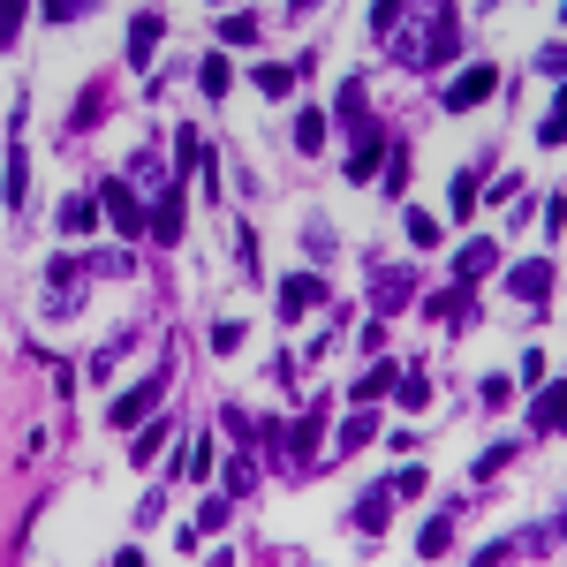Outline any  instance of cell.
Masks as SVG:
<instances>
[{"mask_svg": "<svg viewBox=\"0 0 567 567\" xmlns=\"http://www.w3.org/2000/svg\"><path fill=\"white\" fill-rule=\"evenodd\" d=\"M318 303H326V280L318 273H288L280 280V318H288V326L303 318V310H318Z\"/></svg>", "mask_w": 567, "mask_h": 567, "instance_id": "cell-4", "label": "cell"}, {"mask_svg": "<svg viewBox=\"0 0 567 567\" xmlns=\"http://www.w3.org/2000/svg\"><path fill=\"white\" fill-rule=\"evenodd\" d=\"M250 484H258V469H250V454H235V462H227V492L250 499Z\"/></svg>", "mask_w": 567, "mask_h": 567, "instance_id": "cell-23", "label": "cell"}, {"mask_svg": "<svg viewBox=\"0 0 567 567\" xmlns=\"http://www.w3.org/2000/svg\"><path fill=\"white\" fill-rule=\"evenodd\" d=\"M431 318H469V310H477V303H469V288H447V295H431Z\"/></svg>", "mask_w": 567, "mask_h": 567, "instance_id": "cell-20", "label": "cell"}, {"mask_svg": "<svg viewBox=\"0 0 567 567\" xmlns=\"http://www.w3.org/2000/svg\"><path fill=\"white\" fill-rule=\"evenodd\" d=\"M515 295H522V303L552 295V265H545V258H537V265H515Z\"/></svg>", "mask_w": 567, "mask_h": 567, "instance_id": "cell-12", "label": "cell"}, {"mask_svg": "<svg viewBox=\"0 0 567 567\" xmlns=\"http://www.w3.org/2000/svg\"><path fill=\"white\" fill-rule=\"evenodd\" d=\"M220 46H258V16H220Z\"/></svg>", "mask_w": 567, "mask_h": 567, "instance_id": "cell-19", "label": "cell"}, {"mask_svg": "<svg viewBox=\"0 0 567 567\" xmlns=\"http://www.w3.org/2000/svg\"><path fill=\"white\" fill-rule=\"evenodd\" d=\"M258 91H265V99H288V91H295V69H258Z\"/></svg>", "mask_w": 567, "mask_h": 567, "instance_id": "cell-25", "label": "cell"}, {"mask_svg": "<svg viewBox=\"0 0 567 567\" xmlns=\"http://www.w3.org/2000/svg\"><path fill=\"white\" fill-rule=\"evenodd\" d=\"M348 144H356V152H348V182H371V174L386 167V144H394V137H378L371 121H363V129H356Z\"/></svg>", "mask_w": 567, "mask_h": 567, "instance_id": "cell-5", "label": "cell"}, {"mask_svg": "<svg viewBox=\"0 0 567 567\" xmlns=\"http://www.w3.org/2000/svg\"><path fill=\"white\" fill-rule=\"evenodd\" d=\"M560 424V386H545V394L530 401V431H552Z\"/></svg>", "mask_w": 567, "mask_h": 567, "instance_id": "cell-21", "label": "cell"}, {"mask_svg": "<svg viewBox=\"0 0 567 567\" xmlns=\"http://www.w3.org/2000/svg\"><path fill=\"white\" fill-rule=\"evenodd\" d=\"M84 227H99V197H69L61 205V235H84Z\"/></svg>", "mask_w": 567, "mask_h": 567, "instance_id": "cell-15", "label": "cell"}, {"mask_svg": "<svg viewBox=\"0 0 567 567\" xmlns=\"http://www.w3.org/2000/svg\"><path fill=\"white\" fill-rule=\"evenodd\" d=\"M159 31H167V16H137V31H129V61H152V46H159Z\"/></svg>", "mask_w": 567, "mask_h": 567, "instance_id": "cell-11", "label": "cell"}, {"mask_svg": "<svg viewBox=\"0 0 567 567\" xmlns=\"http://www.w3.org/2000/svg\"><path fill=\"white\" fill-rule=\"evenodd\" d=\"M220 424L235 431V439H258V416H250V409H220Z\"/></svg>", "mask_w": 567, "mask_h": 567, "instance_id": "cell-27", "label": "cell"}, {"mask_svg": "<svg viewBox=\"0 0 567 567\" xmlns=\"http://www.w3.org/2000/svg\"><path fill=\"white\" fill-rule=\"evenodd\" d=\"M197 84H205V91H212V99H220V91H227V53H212L205 69H197Z\"/></svg>", "mask_w": 567, "mask_h": 567, "instance_id": "cell-26", "label": "cell"}, {"mask_svg": "<svg viewBox=\"0 0 567 567\" xmlns=\"http://www.w3.org/2000/svg\"><path fill=\"white\" fill-rule=\"evenodd\" d=\"M492 91H499V69H492V61H469V69L447 84V106H454V114H469V106H484Z\"/></svg>", "mask_w": 567, "mask_h": 567, "instance_id": "cell-3", "label": "cell"}, {"mask_svg": "<svg viewBox=\"0 0 567 567\" xmlns=\"http://www.w3.org/2000/svg\"><path fill=\"white\" fill-rule=\"evenodd\" d=\"M205 167V137H197V129H182V137H174V182H182V174H197Z\"/></svg>", "mask_w": 567, "mask_h": 567, "instance_id": "cell-14", "label": "cell"}, {"mask_svg": "<svg viewBox=\"0 0 567 567\" xmlns=\"http://www.w3.org/2000/svg\"><path fill=\"white\" fill-rule=\"evenodd\" d=\"M99 205H106V220L121 227V235H144V227H152V212H144V197L129 182H106L99 189Z\"/></svg>", "mask_w": 567, "mask_h": 567, "instance_id": "cell-2", "label": "cell"}, {"mask_svg": "<svg viewBox=\"0 0 567 567\" xmlns=\"http://www.w3.org/2000/svg\"><path fill=\"white\" fill-rule=\"evenodd\" d=\"M371 431H378V416H371V409H356V416H348V424H341V454L371 447Z\"/></svg>", "mask_w": 567, "mask_h": 567, "instance_id": "cell-17", "label": "cell"}, {"mask_svg": "<svg viewBox=\"0 0 567 567\" xmlns=\"http://www.w3.org/2000/svg\"><path fill=\"white\" fill-rule=\"evenodd\" d=\"M394 394H401V409H424V401H431V386H424V371H416L409 386H394Z\"/></svg>", "mask_w": 567, "mask_h": 567, "instance_id": "cell-28", "label": "cell"}, {"mask_svg": "<svg viewBox=\"0 0 567 567\" xmlns=\"http://www.w3.org/2000/svg\"><path fill=\"white\" fill-rule=\"evenodd\" d=\"M23 182H31V159H23V144L8 137V205H23Z\"/></svg>", "mask_w": 567, "mask_h": 567, "instance_id": "cell-18", "label": "cell"}, {"mask_svg": "<svg viewBox=\"0 0 567 567\" xmlns=\"http://www.w3.org/2000/svg\"><path fill=\"white\" fill-rule=\"evenodd\" d=\"M159 401H167V371H152V378H144V386H129V394H114V409H106V424H114V431H137L144 416L159 409Z\"/></svg>", "mask_w": 567, "mask_h": 567, "instance_id": "cell-1", "label": "cell"}, {"mask_svg": "<svg viewBox=\"0 0 567 567\" xmlns=\"http://www.w3.org/2000/svg\"><path fill=\"white\" fill-rule=\"evenodd\" d=\"M341 121H348V137H356V129H363V76H356V84L341 91Z\"/></svg>", "mask_w": 567, "mask_h": 567, "instance_id": "cell-24", "label": "cell"}, {"mask_svg": "<svg viewBox=\"0 0 567 567\" xmlns=\"http://www.w3.org/2000/svg\"><path fill=\"white\" fill-rule=\"evenodd\" d=\"M447 197H454V220H469V212H477V174H454V189H447Z\"/></svg>", "mask_w": 567, "mask_h": 567, "instance_id": "cell-22", "label": "cell"}, {"mask_svg": "<svg viewBox=\"0 0 567 567\" xmlns=\"http://www.w3.org/2000/svg\"><path fill=\"white\" fill-rule=\"evenodd\" d=\"M152 235H159V242H182V182L159 189V205H152Z\"/></svg>", "mask_w": 567, "mask_h": 567, "instance_id": "cell-8", "label": "cell"}, {"mask_svg": "<svg viewBox=\"0 0 567 567\" xmlns=\"http://www.w3.org/2000/svg\"><path fill=\"white\" fill-rule=\"evenodd\" d=\"M492 265H499V242H492V235H484V242H469L462 258H454V280H462V288H477V280H484V273H492Z\"/></svg>", "mask_w": 567, "mask_h": 567, "instance_id": "cell-7", "label": "cell"}, {"mask_svg": "<svg viewBox=\"0 0 567 567\" xmlns=\"http://www.w3.org/2000/svg\"><path fill=\"white\" fill-rule=\"evenodd\" d=\"M318 144H326V114H318V106H303V114H295V152H318Z\"/></svg>", "mask_w": 567, "mask_h": 567, "instance_id": "cell-13", "label": "cell"}, {"mask_svg": "<svg viewBox=\"0 0 567 567\" xmlns=\"http://www.w3.org/2000/svg\"><path fill=\"white\" fill-rule=\"evenodd\" d=\"M447 545H454V507H447V515H431L424 537H416V552H424V560H431V552H447Z\"/></svg>", "mask_w": 567, "mask_h": 567, "instance_id": "cell-16", "label": "cell"}, {"mask_svg": "<svg viewBox=\"0 0 567 567\" xmlns=\"http://www.w3.org/2000/svg\"><path fill=\"white\" fill-rule=\"evenodd\" d=\"M159 447H167V416L137 424V447H129V462H137V469H152V462H159Z\"/></svg>", "mask_w": 567, "mask_h": 567, "instance_id": "cell-10", "label": "cell"}, {"mask_svg": "<svg viewBox=\"0 0 567 567\" xmlns=\"http://www.w3.org/2000/svg\"><path fill=\"white\" fill-rule=\"evenodd\" d=\"M386 499H394V484H378V492H363V499H356V530H363V537L386 530Z\"/></svg>", "mask_w": 567, "mask_h": 567, "instance_id": "cell-9", "label": "cell"}, {"mask_svg": "<svg viewBox=\"0 0 567 567\" xmlns=\"http://www.w3.org/2000/svg\"><path fill=\"white\" fill-rule=\"evenodd\" d=\"M394 386H401V363H371V371L348 386V401H356V409H371V401H386Z\"/></svg>", "mask_w": 567, "mask_h": 567, "instance_id": "cell-6", "label": "cell"}, {"mask_svg": "<svg viewBox=\"0 0 567 567\" xmlns=\"http://www.w3.org/2000/svg\"><path fill=\"white\" fill-rule=\"evenodd\" d=\"M16 23H23V8H0V46L16 38Z\"/></svg>", "mask_w": 567, "mask_h": 567, "instance_id": "cell-29", "label": "cell"}]
</instances>
